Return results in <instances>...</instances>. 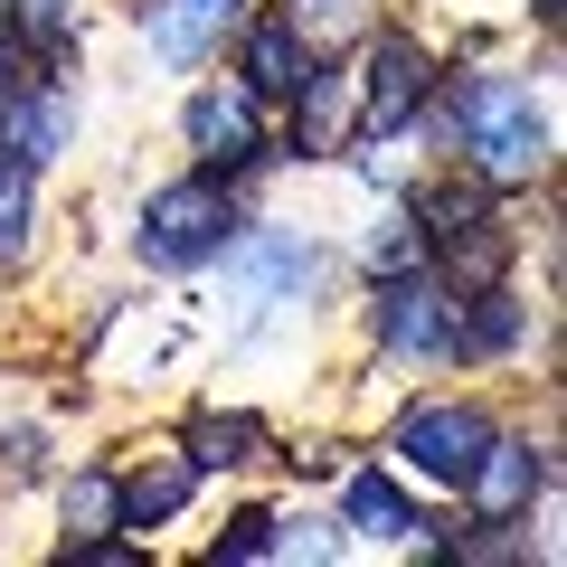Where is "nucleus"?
<instances>
[{"label": "nucleus", "instance_id": "nucleus-11", "mask_svg": "<svg viewBox=\"0 0 567 567\" xmlns=\"http://www.w3.org/2000/svg\"><path fill=\"white\" fill-rule=\"evenodd\" d=\"M331 520H341L350 548H388V558L425 539V502L398 464H341V511Z\"/></svg>", "mask_w": 567, "mask_h": 567}, {"label": "nucleus", "instance_id": "nucleus-5", "mask_svg": "<svg viewBox=\"0 0 567 567\" xmlns=\"http://www.w3.org/2000/svg\"><path fill=\"white\" fill-rule=\"evenodd\" d=\"M454 322H464V293L435 265L369 275V293H360V341L388 369H454Z\"/></svg>", "mask_w": 567, "mask_h": 567}, {"label": "nucleus", "instance_id": "nucleus-18", "mask_svg": "<svg viewBox=\"0 0 567 567\" xmlns=\"http://www.w3.org/2000/svg\"><path fill=\"white\" fill-rule=\"evenodd\" d=\"M39 227H48L39 171L0 152V275H29V265H39Z\"/></svg>", "mask_w": 567, "mask_h": 567}, {"label": "nucleus", "instance_id": "nucleus-4", "mask_svg": "<svg viewBox=\"0 0 567 567\" xmlns=\"http://www.w3.org/2000/svg\"><path fill=\"white\" fill-rule=\"evenodd\" d=\"M227 293H237L256 322H275V312H312L331 293V275H341V256H331L312 227H284V218H246L237 237H227Z\"/></svg>", "mask_w": 567, "mask_h": 567}, {"label": "nucleus", "instance_id": "nucleus-22", "mask_svg": "<svg viewBox=\"0 0 567 567\" xmlns=\"http://www.w3.org/2000/svg\"><path fill=\"white\" fill-rule=\"evenodd\" d=\"M48 473H58V445H48V425H39V416H10V425H0V502L39 492Z\"/></svg>", "mask_w": 567, "mask_h": 567}, {"label": "nucleus", "instance_id": "nucleus-8", "mask_svg": "<svg viewBox=\"0 0 567 567\" xmlns=\"http://www.w3.org/2000/svg\"><path fill=\"white\" fill-rule=\"evenodd\" d=\"M454 502H464V520H539L558 502V445L529 435V425H492L483 464L464 473Z\"/></svg>", "mask_w": 567, "mask_h": 567}, {"label": "nucleus", "instance_id": "nucleus-12", "mask_svg": "<svg viewBox=\"0 0 567 567\" xmlns=\"http://www.w3.org/2000/svg\"><path fill=\"white\" fill-rule=\"evenodd\" d=\"M76 142H85V95L66 76H29L20 95L0 104V152L10 162L58 171V162H76Z\"/></svg>", "mask_w": 567, "mask_h": 567}, {"label": "nucleus", "instance_id": "nucleus-19", "mask_svg": "<svg viewBox=\"0 0 567 567\" xmlns=\"http://www.w3.org/2000/svg\"><path fill=\"white\" fill-rule=\"evenodd\" d=\"M48 483H58V548L95 539V529H123L114 520V464L104 454H85L76 473H48Z\"/></svg>", "mask_w": 567, "mask_h": 567}, {"label": "nucleus", "instance_id": "nucleus-15", "mask_svg": "<svg viewBox=\"0 0 567 567\" xmlns=\"http://www.w3.org/2000/svg\"><path fill=\"white\" fill-rule=\"evenodd\" d=\"M171 445H181L189 464H199V483H227V473L275 464V425H265L256 406H189Z\"/></svg>", "mask_w": 567, "mask_h": 567}, {"label": "nucleus", "instance_id": "nucleus-7", "mask_svg": "<svg viewBox=\"0 0 567 567\" xmlns=\"http://www.w3.org/2000/svg\"><path fill=\"white\" fill-rule=\"evenodd\" d=\"M350 66H360V142H416L425 104L445 85V48L406 20H379L350 48Z\"/></svg>", "mask_w": 567, "mask_h": 567}, {"label": "nucleus", "instance_id": "nucleus-16", "mask_svg": "<svg viewBox=\"0 0 567 567\" xmlns=\"http://www.w3.org/2000/svg\"><path fill=\"white\" fill-rule=\"evenodd\" d=\"M520 246H529V227H520V208L502 199L492 218H473L464 237H445L425 265H435V275H445L454 293H473V284H502V275H520Z\"/></svg>", "mask_w": 567, "mask_h": 567}, {"label": "nucleus", "instance_id": "nucleus-23", "mask_svg": "<svg viewBox=\"0 0 567 567\" xmlns=\"http://www.w3.org/2000/svg\"><path fill=\"white\" fill-rule=\"evenodd\" d=\"M275 520H284L275 502L227 511V529H208V548H199V558H208V567H265V558H275Z\"/></svg>", "mask_w": 567, "mask_h": 567}, {"label": "nucleus", "instance_id": "nucleus-24", "mask_svg": "<svg viewBox=\"0 0 567 567\" xmlns=\"http://www.w3.org/2000/svg\"><path fill=\"white\" fill-rule=\"evenodd\" d=\"M275 558L331 567V558H350V539H341V520H322V511H284V520H275Z\"/></svg>", "mask_w": 567, "mask_h": 567}, {"label": "nucleus", "instance_id": "nucleus-13", "mask_svg": "<svg viewBox=\"0 0 567 567\" xmlns=\"http://www.w3.org/2000/svg\"><path fill=\"white\" fill-rule=\"evenodd\" d=\"M548 331V312L529 303L520 284H473L464 293V322H454V369H520L529 341Z\"/></svg>", "mask_w": 567, "mask_h": 567}, {"label": "nucleus", "instance_id": "nucleus-1", "mask_svg": "<svg viewBox=\"0 0 567 567\" xmlns=\"http://www.w3.org/2000/svg\"><path fill=\"white\" fill-rule=\"evenodd\" d=\"M558 58L529 76L502 58H445V85L425 104L416 142H435V162H464L483 189L520 199V189L558 181Z\"/></svg>", "mask_w": 567, "mask_h": 567}, {"label": "nucleus", "instance_id": "nucleus-9", "mask_svg": "<svg viewBox=\"0 0 567 567\" xmlns=\"http://www.w3.org/2000/svg\"><path fill=\"white\" fill-rule=\"evenodd\" d=\"M246 10H256V0H142L133 48H142V66H162V76H199V66L227 58V39H237Z\"/></svg>", "mask_w": 567, "mask_h": 567}, {"label": "nucleus", "instance_id": "nucleus-21", "mask_svg": "<svg viewBox=\"0 0 567 567\" xmlns=\"http://www.w3.org/2000/svg\"><path fill=\"white\" fill-rule=\"evenodd\" d=\"M284 20L312 39V58H350L379 29V0H284Z\"/></svg>", "mask_w": 567, "mask_h": 567}, {"label": "nucleus", "instance_id": "nucleus-6", "mask_svg": "<svg viewBox=\"0 0 567 567\" xmlns=\"http://www.w3.org/2000/svg\"><path fill=\"white\" fill-rule=\"evenodd\" d=\"M181 152H189L199 171H227L237 189L275 181V171H284L275 104H265V95H246L237 76H208V66H199V85L181 95Z\"/></svg>", "mask_w": 567, "mask_h": 567}, {"label": "nucleus", "instance_id": "nucleus-2", "mask_svg": "<svg viewBox=\"0 0 567 567\" xmlns=\"http://www.w3.org/2000/svg\"><path fill=\"white\" fill-rule=\"evenodd\" d=\"M237 227H246V189L227 181V171L189 162L181 181L142 189V208H133V265H142V275H199V265L227 256Z\"/></svg>", "mask_w": 567, "mask_h": 567}, {"label": "nucleus", "instance_id": "nucleus-14", "mask_svg": "<svg viewBox=\"0 0 567 567\" xmlns=\"http://www.w3.org/2000/svg\"><path fill=\"white\" fill-rule=\"evenodd\" d=\"M312 66H322V58H312L303 29L284 20V0H256V10L237 20V39H227V76H237L246 95H265V104H284Z\"/></svg>", "mask_w": 567, "mask_h": 567}, {"label": "nucleus", "instance_id": "nucleus-3", "mask_svg": "<svg viewBox=\"0 0 567 567\" xmlns=\"http://www.w3.org/2000/svg\"><path fill=\"white\" fill-rule=\"evenodd\" d=\"M492 425H502V406L473 398V388H416V398L388 416V464L406 473L416 492H464V473L483 464Z\"/></svg>", "mask_w": 567, "mask_h": 567}, {"label": "nucleus", "instance_id": "nucleus-17", "mask_svg": "<svg viewBox=\"0 0 567 567\" xmlns=\"http://www.w3.org/2000/svg\"><path fill=\"white\" fill-rule=\"evenodd\" d=\"M0 20L29 39V58L48 66V76H66V66L85 58V29H95V0H0Z\"/></svg>", "mask_w": 567, "mask_h": 567}, {"label": "nucleus", "instance_id": "nucleus-20", "mask_svg": "<svg viewBox=\"0 0 567 567\" xmlns=\"http://www.w3.org/2000/svg\"><path fill=\"white\" fill-rule=\"evenodd\" d=\"M425 256H435V246H425L416 208H406V199H379V218L360 227V275H416Z\"/></svg>", "mask_w": 567, "mask_h": 567}, {"label": "nucleus", "instance_id": "nucleus-25", "mask_svg": "<svg viewBox=\"0 0 567 567\" xmlns=\"http://www.w3.org/2000/svg\"><path fill=\"white\" fill-rule=\"evenodd\" d=\"M29 76H48V66H39V58H29V39H20V29L0 20V104L20 95V85H29Z\"/></svg>", "mask_w": 567, "mask_h": 567}, {"label": "nucleus", "instance_id": "nucleus-10", "mask_svg": "<svg viewBox=\"0 0 567 567\" xmlns=\"http://www.w3.org/2000/svg\"><path fill=\"white\" fill-rule=\"evenodd\" d=\"M199 464H189L181 445H133L114 464V520L133 529V539H162V529L189 520V502H199Z\"/></svg>", "mask_w": 567, "mask_h": 567}]
</instances>
